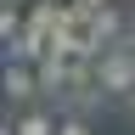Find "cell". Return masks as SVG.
I'll return each instance as SVG.
<instances>
[{
    "mask_svg": "<svg viewBox=\"0 0 135 135\" xmlns=\"http://www.w3.org/2000/svg\"><path fill=\"white\" fill-rule=\"evenodd\" d=\"M6 6H23V0H6Z\"/></svg>",
    "mask_w": 135,
    "mask_h": 135,
    "instance_id": "cell-8",
    "label": "cell"
},
{
    "mask_svg": "<svg viewBox=\"0 0 135 135\" xmlns=\"http://www.w3.org/2000/svg\"><path fill=\"white\" fill-rule=\"evenodd\" d=\"M118 34H124V17H118L113 6H96V23H90L96 51H113V45H118Z\"/></svg>",
    "mask_w": 135,
    "mask_h": 135,
    "instance_id": "cell-2",
    "label": "cell"
},
{
    "mask_svg": "<svg viewBox=\"0 0 135 135\" xmlns=\"http://www.w3.org/2000/svg\"><path fill=\"white\" fill-rule=\"evenodd\" d=\"M96 79L101 84H107V96H129L135 90V51L124 45V51H101V56H96Z\"/></svg>",
    "mask_w": 135,
    "mask_h": 135,
    "instance_id": "cell-1",
    "label": "cell"
},
{
    "mask_svg": "<svg viewBox=\"0 0 135 135\" xmlns=\"http://www.w3.org/2000/svg\"><path fill=\"white\" fill-rule=\"evenodd\" d=\"M56 135H90V124H84V118H79V113H68V118H62V124H56Z\"/></svg>",
    "mask_w": 135,
    "mask_h": 135,
    "instance_id": "cell-6",
    "label": "cell"
},
{
    "mask_svg": "<svg viewBox=\"0 0 135 135\" xmlns=\"http://www.w3.org/2000/svg\"><path fill=\"white\" fill-rule=\"evenodd\" d=\"M90 6H113V0H90Z\"/></svg>",
    "mask_w": 135,
    "mask_h": 135,
    "instance_id": "cell-7",
    "label": "cell"
},
{
    "mask_svg": "<svg viewBox=\"0 0 135 135\" xmlns=\"http://www.w3.org/2000/svg\"><path fill=\"white\" fill-rule=\"evenodd\" d=\"M40 90V73H34V62H6V96L11 101H28Z\"/></svg>",
    "mask_w": 135,
    "mask_h": 135,
    "instance_id": "cell-3",
    "label": "cell"
},
{
    "mask_svg": "<svg viewBox=\"0 0 135 135\" xmlns=\"http://www.w3.org/2000/svg\"><path fill=\"white\" fill-rule=\"evenodd\" d=\"M23 23H28V17H17V6H6V11H0V40H17Z\"/></svg>",
    "mask_w": 135,
    "mask_h": 135,
    "instance_id": "cell-5",
    "label": "cell"
},
{
    "mask_svg": "<svg viewBox=\"0 0 135 135\" xmlns=\"http://www.w3.org/2000/svg\"><path fill=\"white\" fill-rule=\"evenodd\" d=\"M17 135H56V124H51L45 113H23L17 118Z\"/></svg>",
    "mask_w": 135,
    "mask_h": 135,
    "instance_id": "cell-4",
    "label": "cell"
},
{
    "mask_svg": "<svg viewBox=\"0 0 135 135\" xmlns=\"http://www.w3.org/2000/svg\"><path fill=\"white\" fill-rule=\"evenodd\" d=\"M56 6H68V0H56Z\"/></svg>",
    "mask_w": 135,
    "mask_h": 135,
    "instance_id": "cell-9",
    "label": "cell"
}]
</instances>
